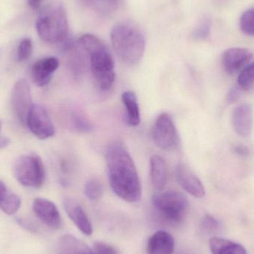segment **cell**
<instances>
[{
    "mask_svg": "<svg viewBox=\"0 0 254 254\" xmlns=\"http://www.w3.org/2000/svg\"><path fill=\"white\" fill-rule=\"evenodd\" d=\"M210 249L212 254H248L246 248L240 243L220 237L210 239Z\"/></svg>",
    "mask_w": 254,
    "mask_h": 254,
    "instance_id": "18",
    "label": "cell"
},
{
    "mask_svg": "<svg viewBox=\"0 0 254 254\" xmlns=\"http://www.w3.org/2000/svg\"><path fill=\"white\" fill-rule=\"evenodd\" d=\"M150 180L152 186L158 192H161L167 183V163L159 155H154L150 158Z\"/></svg>",
    "mask_w": 254,
    "mask_h": 254,
    "instance_id": "17",
    "label": "cell"
},
{
    "mask_svg": "<svg viewBox=\"0 0 254 254\" xmlns=\"http://www.w3.org/2000/svg\"><path fill=\"white\" fill-rule=\"evenodd\" d=\"M176 176L179 185L192 196L201 198L205 195L204 185L186 164H178Z\"/></svg>",
    "mask_w": 254,
    "mask_h": 254,
    "instance_id": "12",
    "label": "cell"
},
{
    "mask_svg": "<svg viewBox=\"0 0 254 254\" xmlns=\"http://www.w3.org/2000/svg\"><path fill=\"white\" fill-rule=\"evenodd\" d=\"M64 209L71 222L85 236L93 234V226L83 207L73 198H66L64 201Z\"/></svg>",
    "mask_w": 254,
    "mask_h": 254,
    "instance_id": "11",
    "label": "cell"
},
{
    "mask_svg": "<svg viewBox=\"0 0 254 254\" xmlns=\"http://www.w3.org/2000/svg\"><path fill=\"white\" fill-rule=\"evenodd\" d=\"M241 90H243V89L239 86L238 88L234 87L231 91L229 96H228V100H229L230 102H234V101H237L239 97L241 95Z\"/></svg>",
    "mask_w": 254,
    "mask_h": 254,
    "instance_id": "31",
    "label": "cell"
},
{
    "mask_svg": "<svg viewBox=\"0 0 254 254\" xmlns=\"http://www.w3.org/2000/svg\"><path fill=\"white\" fill-rule=\"evenodd\" d=\"M106 161L113 192L127 202H137L141 198V184L135 164L125 145L120 141L111 143L106 152Z\"/></svg>",
    "mask_w": 254,
    "mask_h": 254,
    "instance_id": "1",
    "label": "cell"
},
{
    "mask_svg": "<svg viewBox=\"0 0 254 254\" xmlns=\"http://www.w3.org/2000/svg\"><path fill=\"white\" fill-rule=\"evenodd\" d=\"M210 31V22L209 19H204L201 21L196 29L193 33V36L195 38L198 40H204L208 37Z\"/></svg>",
    "mask_w": 254,
    "mask_h": 254,
    "instance_id": "29",
    "label": "cell"
},
{
    "mask_svg": "<svg viewBox=\"0 0 254 254\" xmlns=\"http://www.w3.org/2000/svg\"><path fill=\"white\" fill-rule=\"evenodd\" d=\"M33 46L31 40L25 38L21 40L17 49V60L19 62H24L29 59L32 55Z\"/></svg>",
    "mask_w": 254,
    "mask_h": 254,
    "instance_id": "27",
    "label": "cell"
},
{
    "mask_svg": "<svg viewBox=\"0 0 254 254\" xmlns=\"http://www.w3.org/2000/svg\"><path fill=\"white\" fill-rule=\"evenodd\" d=\"M152 205L168 222L179 223L185 219L189 203L182 192L176 190L157 192L152 198Z\"/></svg>",
    "mask_w": 254,
    "mask_h": 254,
    "instance_id": "6",
    "label": "cell"
},
{
    "mask_svg": "<svg viewBox=\"0 0 254 254\" xmlns=\"http://www.w3.org/2000/svg\"><path fill=\"white\" fill-rule=\"evenodd\" d=\"M92 249L93 254H119L116 248L104 242H97Z\"/></svg>",
    "mask_w": 254,
    "mask_h": 254,
    "instance_id": "28",
    "label": "cell"
},
{
    "mask_svg": "<svg viewBox=\"0 0 254 254\" xmlns=\"http://www.w3.org/2000/svg\"><path fill=\"white\" fill-rule=\"evenodd\" d=\"M21 207V199L0 180V209L7 215H13Z\"/></svg>",
    "mask_w": 254,
    "mask_h": 254,
    "instance_id": "19",
    "label": "cell"
},
{
    "mask_svg": "<svg viewBox=\"0 0 254 254\" xmlns=\"http://www.w3.org/2000/svg\"><path fill=\"white\" fill-rule=\"evenodd\" d=\"M85 195L91 201H97L103 194V186L101 182L96 178L88 181L85 185Z\"/></svg>",
    "mask_w": 254,
    "mask_h": 254,
    "instance_id": "24",
    "label": "cell"
},
{
    "mask_svg": "<svg viewBox=\"0 0 254 254\" xmlns=\"http://www.w3.org/2000/svg\"><path fill=\"white\" fill-rule=\"evenodd\" d=\"M79 44L87 55L94 82L101 91H109L116 81L115 63L105 43L97 36L86 34L80 37Z\"/></svg>",
    "mask_w": 254,
    "mask_h": 254,
    "instance_id": "2",
    "label": "cell"
},
{
    "mask_svg": "<svg viewBox=\"0 0 254 254\" xmlns=\"http://www.w3.org/2000/svg\"><path fill=\"white\" fill-rule=\"evenodd\" d=\"M240 28L246 35L254 37V8L243 13L240 19Z\"/></svg>",
    "mask_w": 254,
    "mask_h": 254,
    "instance_id": "26",
    "label": "cell"
},
{
    "mask_svg": "<svg viewBox=\"0 0 254 254\" xmlns=\"http://www.w3.org/2000/svg\"><path fill=\"white\" fill-rule=\"evenodd\" d=\"M253 55L247 49L232 48L224 52L222 64L224 69L230 74H235L244 69L252 61Z\"/></svg>",
    "mask_w": 254,
    "mask_h": 254,
    "instance_id": "13",
    "label": "cell"
},
{
    "mask_svg": "<svg viewBox=\"0 0 254 254\" xmlns=\"http://www.w3.org/2000/svg\"><path fill=\"white\" fill-rule=\"evenodd\" d=\"M175 240L170 233L158 231L152 234L148 240L147 254H173Z\"/></svg>",
    "mask_w": 254,
    "mask_h": 254,
    "instance_id": "16",
    "label": "cell"
},
{
    "mask_svg": "<svg viewBox=\"0 0 254 254\" xmlns=\"http://www.w3.org/2000/svg\"><path fill=\"white\" fill-rule=\"evenodd\" d=\"M12 110L16 119L26 126L27 118L32 107V97L29 83L25 79L16 82L11 92Z\"/></svg>",
    "mask_w": 254,
    "mask_h": 254,
    "instance_id": "9",
    "label": "cell"
},
{
    "mask_svg": "<svg viewBox=\"0 0 254 254\" xmlns=\"http://www.w3.org/2000/svg\"><path fill=\"white\" fill-rule=\"evenodd\" d=\"M15 179L22 186L40 188L46 181V169L43 161L36 154L19 157L13 164Z\"/></svg>",
    "mask_w": 254,
    "mask_h": 254,
    "instance_id": "5",
    "label": "cell"
},
{
    "mask_svg": "<svg viewBox=\"0 0 254 254\" xmlns=\"http://www.w3.org/2000/svg\"><path fill=\"white\" fill-rule=\"evenodd\" d=\"M0 130H1V122H0Z\"/></svg>",
    "mask_w": 254,
    "mask_h": 254,
    "instance_id": "35",
    "label": "cell"
},
{
    "mask_svg": "<svg viewBox=\"0 0 254 254\" xmlns=\"http://www.w3.org/2000/svg\"><path fill=\"white\" fill-rule=\"evenodd\" d=\"M33 211L36 216L49 228L60 229L62 226V218L55 203L43 198H37L33 202Z\"/></svg>",
    "mask_w": 254,
    "mask_h": 254,
    "instance_id": "10",
    "label": "cell"
},
{
    "mask_svg": "<svg viewBox=\"0 0 254 254\" xmlns=\"http://www.w3.org/2000/svg\"><path fill=\"white\" fill-rule=\"evenodd\" d=\"M39 37L46 43H61L68 37V22L66 12L61 4L48 7L36 24Z\"/></svg>",
    "mask_w": 254,
    "mask_h": 254,
    "instance_id": "4",
    "label": "cell"
},
{
    "mask_svg": "<svg viewBox=\"0 0 254 254\" xmlns=\"http://www.w3.org/2000/svg\"><path fill=\"white\" fill-rule=\"evenodd\" d=\"M122 101L126 111L127 122L131 127H137L140 123V113L134 92L127 91L122 94Z\"/></svg>",
    "mask_w": 254,
    "mask_h": 254,
    "instance_id": "20",
    "label": "cell"
},
{
    "mask_svg": "<svg viewBox=\"0 0 254 254\" xmlns=\"http://www.w3.org/2000/svg\"><path fill=\"white\" fill-rule=\"evenodd\" d=\"M86 245L71 235L63 236L58 246V254H80Z\"/></svg>",
    "mask_w": 254,
    "mask_h": 254,
    "instance_id": "22",
    "label": "cell"
},
{
    "mask_svg": "<svg viewBox=\"0 0 254 254\" xmlns=\"http://www.w3.org/2000/svg\"><path fill=\"white\" fill-rule=\"evenodd\" d=\"M69 122L71 127L78 132H89L92 128L89 121L79 112L74 111L71 113Z\"/></svg>",
    "mask_w": 254,
    "mask_h": 254,
    "instance_id": "23",
    "label": "cell"
},
{
    "mask_svg": "<svg viewBox=\"0 0 254 254\" xmlns=\"http://www.w3.org/2000/svg\"><path fill=\"white\" fill-rule=\"evenodd\" d=\"M89 10L103 16L113 15L119 10L121 0H80Z\"/></svg>",
    "mask_w": 254,
    "mask_h": 254,
    "instance_id": "21",
    "label": "cell"
},
{
    "mask_svg": "<svg viewBox=\"0 0 254 254\" xmlns=\"http://www.w3.org/2000/svg\"><path fill=\"white\" fill-rule=\"evenodd\" d=\"M234 151L241 156H248V155H250L251 152L250 149L244 145H238V146H236Z\"/></svg>",
    "mask_w": 254,
    "mask_h": 254,
    "instance_id": "32",
    "label": "cell"
},
{
    "mask_svg": "<svg viewBox=\"0 0 254 254\" xmlns=\"http://www.w3.org/2000/svg\"><path fill=\"white\" fill-rule=\"evenodd\" d=\"M10 141L9 138L6 137H1L0 136V149L5 148L6 146L10 144Z\"/></svg>",
    "mask_w": 254,
    "mask_h": 254,
    "instance_id": "34",
    "label": "cell"
},
{
    "mask_svg": "<svg viewBox=\"0 0 254 254\" xmlns=\"http://www.w3.org/2000/svg\"><path fill=\"white\" fill-rule=\"evenodd\" d=\"M58 58L54 57L43 58L37 61L31 68L33 83L39 87H44L50 83L54 73L59 67Z\"/></svg>",
    "mask_w": 254,
    "mask_h": 254,
    "instance_id": "14",
    "label": "cell"
},
{
    "mask_svg": "<svg viewBox=\"0 0 254 254\" xmlns=\"http://www.w3.org/2000/svg\"><path fill=\"white\" fill-rule=\"evenodd\" d=\"M232 123L237 134L243 137L250 135L253 127L252 107L246 104L238 106L233 113Z\"/></svg>",
    "mask_w": 254,
    "mask_h": 254,
    "instance_id": "15",
    "label": "cell"
},
{
    "mask_svg": "<svg viewBox=\"0 0 254 254\" xmlns=\"http://www.w3.org/2000/svg\"><path fill=\"white\" fill-rule=\"evenodd\" d=\"M201 226L205 231L210 232V231H214L218 229L219 223L213 216L207 215L203 219L202 222H201Z\"/></svg>",
    "mask_w": 254,
    "mask_h": 254,
    "instance_id": "30",
    "label": "cell"
},
{
    "mask_svg": "<svg viewBox=\"0 0 254 254\" xmlns=\"http://www.w3.org/2000/svg\"><path fill=\"white\" fill-rule=\"evenodd\" d=\"M254 84V62L249 64L240 73L238 85L243 90H249Z\"/></svg>",
    "mask_w": 254,
    "mask_h": 254,
    "instance_id": "25",
    "label": "cell"
},
{
    "mask_svg": "<svg viewBox=\"0 0 254 254\" xmlns=\"http://www.w3.org/2000/svg\"><path fill=\"white\" fill-rule=\"evenodd\" d=\"M111 41L116 55L126 65H135L143 58L146 46L144 36L131 22L116 24L112 29Z\"/></svg>",
    "mask_w": 254,
    "mask_h": 254,
    "instance_id": "3",
    "label": "cell"
},
{
    "mask_svg": "<svg viewBox=\"0 0 254 254\" xmlns=\"http://www.w3.org/2000/svg\"><path fill=\"white\" fill-rule=\"evenodd\" d=\"M26 126L40 140H46L54 136L55 125L46 109L43 105L34 104L27 118Z\"/></svg>",
    "mask_w": 254,
    "mask_h": 254,
    "instance_id": "8",
    "label": "cell"
},
{
    "mask_svg": "<svg viewBox=\"0 0 254 254\" xmlns=\"http://www.w3.org/2000/svg\"><path fill=\"white\" fill-rule=\"evenodd\" d=\"M152 137L161 149L175 151L180 146V137L170 115L162 113L157 118L152 129Z\"/></svg>",
    "mask_w": 254,
    "mask_h": 254,
    "instance_id": "7",
    "label": "cell"
},
{
    "mask_svg": "<svg viewBox=\"0 0 254 254\" xmlns=\"http://www.w3.org/2000/svg\"><path fill=\"white\" fill-rule=\"evenodd\" d=\"M43 0H28V4L33 10H37L40 9Z\"/></svg>",
    "mask_w": 254,
    "mask_h": 254,
    "instance_id": "33",
    "label": "cell"
}]
</instances>
